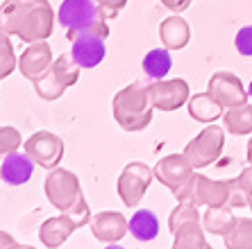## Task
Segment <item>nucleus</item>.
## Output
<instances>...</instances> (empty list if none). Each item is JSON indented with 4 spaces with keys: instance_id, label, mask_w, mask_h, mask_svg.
<instances>
[{
    "instance_id": "nucleus-2",
    "label": "nucleus",
    "mask_w": 252,
    "mask_h": 249,
    "mask_svg": "<svg viewBox=\"0 0 252 249\" xmlns=\"http://www.w3.org/2000/svg\"><path fill=\"white\" fill-rule=\"evenodd\" d=\"M150 77L136 80L114 95V120L127 132H141L153 120V100H150Z\"/></svg>"
},
{
    "instance_id": "nucleus-19",
    "label": "nucleus",
    "mask_w": 252,
    "mask_h": 249,
    "mask_svg": "<svg viewBox=\"0 0 252 249\" xmlns=\"http://www.w3.org/2000/svg\"><path fill=\"white\" fill-rule=\"evenodd\" d=\"M236 218L232 215V206H220V209H207L202 215V229L214 236H227L234 226Z\"/></svg>"
},
{
    "instance_id": "nucleus-23",
    "label": "nucleus",
    "mask_w": 252,
    "mask_h": 249,
    "mask_svg": "<svg viewBox=\"0 0 252 249\" xmlns=\"http://www.w3.org/2000/svg\"><path fill=\"white\" fill-rule=\"evenodd\" d=\"M189 224H202L200 211H198V206L191 202H180L168 218V229H170V233L175 236L180 229H184V226H189Z\"/></svg>"
},
{
    "instance_id": "nucleus-30",
    "label": "nucleus",
    "mask_w": 252,
    "mask_h": 249,
    "mask_svg": "<svg viewBox=\"0 0 252 249\" xmlns=\"http://www.w3.org/2000/svg\"><path fill=\"white\" fill-rule=\"evenodd\" d=\"M98 2V9H100V16L105 18V21H109V18H114L121 9H123L125 5H127V0H95Z\"/></svg>"
},
{
    "instance_id": "nucleus-34",
    "label": "nucleus",
    "mask_w": 252,
    "mask_h": 249,
    "mask_svg": "<svg viewBox=\"0 0 252 249\" xmlns=\"http://www.w3.org/2000/svg\"><path fill=\"white\" fill-rule=\"evenodd\" d=\"M14 243H16V240H14V238L9 236V233L0 231V249H9V247H12Z\"/></svg>"
},
{
    "instance_id": "nucleus-14",
    "label": "nucleus",
    "mask_w": 252,
    "mask_h": 249,
    "mask_svg": "<svg viewBox=\"0 0 252 249\" xmlns=\"http://www.w3.org/2000/svg\"><path fill=\"white\" fill-rule=\"evenodd\" d=\"M75 229H80V224L68 213H62V215H55V218H48L43 222L41 229H39V238H41V243L46 247L55 249L59 245H64Z\"/></svg>"
},
{
    "instance_id": "nucleus-20",
    "label": "nucleus",
    "mask_w": 252,
    "mask_h": 249,
    "mask_svg": "<svg viewBox=\"0 0 252 249\" xmlns=\"http://www.w3.org/2000/svg\"><path fill=\"white\" fill-rule=\"evenodd\" d=\"M173 68V59H170L168 48H155L143 57V73L153 82L164 80Z\"/></svg>"
},
{
    "instance_id": "nucleus-39",
    "label": "nucleus",
    "mask_w": 252,
    "mask_h": 249,
    "mask_svg": "<svg viewBox=\"0 0 252 249\" xmlns=\"http://www.w3.org/2000/svg\"><path fill=\"white\" fill-rule=\"evenodd\" d=\"M248 93H250V98H252V82H250V86H248Z\"/></svg>"
},
{
    "instance_id": "nucleus-26",
    "label": "nucleus",
    "mask_w": 252,
    "mask_h": 249,
    "mask_svg": "<svg viewBox=\"0 0 252 249\" xmlns=\"http://www.w3.org/2000/svg\"><path fill=\"white\" fill-rule=\"evenodd\" d=\"M91 36H95V39H107L109 36V25H107L105 18H98V21L84 25L80 29H66V39L70 43L77 39H91Z\"/></svg>"
},
{
    "instance_id": "nucleus-31",
    "label": "nucleus",
    "mask_w": 252,
    "mask_h": 249,
    "mask_svg": "<svg viewBox=\"0 0 252 249\" xmlns=\"http://www.w3.org/2000/svg\"><path fill=\"white\" fill-rule=\"evenodd\" d=\"M248 204V193L239 186L236 179H229V206L232 209H241Z\"/></svg>"
},
{
    "instance_id": "nucleus-5",
    "label": "nucleus",
    "mask_w": 252,
    "mask_h": 249,
    "mask_svg": "<svg viewBox=\"0 0 252 249\" xmlns=\"http://www.w3.org/2000/svg\"><path fill=\"white\" fill-rule=\"evenodd\" d=\"M225 145V129L218 125H209L195 136L193 140H189L184 147V157L191 161L193 168H207L211 163H216L223 154Z\"/></svg>"
},
{
    "instance_id": "nucleus-11",
    "label": "nucleus",
    "mask_w": 252,
    "mask_h": 249,
    "mask_svg": "<svg viewBox=\"0 0 252 249\" xmlns=\"http://www.w3.org/2000/svg\"><path fill=\"white\" fill-rule=\"evenodd\" d=\"M100 9L95 0H64L57 12V21L66 29H80L84 25L98 21Z\"/></svg>"
},
{
    "instance_id": "nucleus-38",
    "label": "nucleus",
    "mask_w": 252,
    "mask_h": 249,
    "mask_svg": "<svg viewBox=\"0 0 252 249\" xmlns=\"http://www.w3.org/2000/svg\"><path fill=\"white\" fill-rule=\"evenodd\" d=\"M248 204H250V209H252V193H250V197H248Z\"/></svg>"
},
{
    "instance_id": "nucleus-8",
    "label": "nucleus",
    "mask_w": 252,
    "mask_h": 249,
    "mask_svg": "<svg viewBox=\"0 0 252 249\" xmlns=\"http://www.w3.org/2000/svg\"><path fill=\"white\" fill-rule=\"evenodd\" d=\"M207 93H209L214 100H218L225 109H232V107H241L248 105V95L243 82L234 75V73H214L209 80V86H207Z\"/></svg>"
},
{
    "instance_id": "nucleus-36",
    "label": "nucleus",
    "mask_w": 252,
    "mask_h": 249,
    "mask_svg": "<svg viewBox=\"0 0 252 249\" xmlns=\"http://www.w3.org/2000/svg\"><path fill=\"white\" fill-rule=\"evenodd\" d=\"M9 249H34V247H30V245H21V243H14Z\"/></svg>"
},
{
    "instance_id": "nucleus-3",
    "label": "nucleus",
    "mask_w": 252,
    "mask_h": 249,
    "mask_svg": "<svg viewBox=\"0 0 252 249\" xmlns=\"http://www.w3.org/2000/svg\"><path fill=\"white\" fill-rule=\"evenodd\" d=\"M43 184H46L43 188H46L48 202L53 204L55 209H59L62 213H68L80 226L91 222L94 215H91L89 204L82 195L80 179H77L70 170L55 168L53 172L48 174V179L43 181Z\"/></svg>"
},
{
    "instance_id": "nucleus-21",
    "label": "nucleus",
    "mask_w": 252,
    "mask_h": 249,
    "mask_svg": "<svg viewBox=\"0 0 252 249\" xmlns=\"http://www.w3.org/2000/svg\"><path fill=\"white\" fill-rule=\"evenodd\" d=\"M129 233L136 238V240H153L159 233V222L157 215L148 209H141L132 215L129 220Z\"/></svg>"
},
{
    "instance_id": "nucleus-33",
    "label": "nucleus",
    "mask_w": 252,
    "mask_h": 249,
    "mask_svg": "<svg viewBox=\"0 0 252 249\" xmlns=\"http://www.w3.org/2000/svg\"><path fill=\"white\" fill-rule=\"evenodd\" d=\"M164 2V7H168L170 12H184V9H189V5L193 2V0H161Z\"/></svg>"
},
{
    "instance_id": "nucleus-10",
    "label": "nucleus",
    "mask_w": 252,
    "mask_h": 249,
    "mask_svg": "<svg viewBox=\"0 0 252 249\" xmlns=\"http://www.w3.org/2000/svg\"><path fill=\"white\" fill-rule=\"evenodd\" d=\"M150 100H153L155 109L175 111L189 102V84L180 77L150 82Z\"/></svg>"
},
{
    "instance_id": "nucleus-29",
    "label": "nucleus",
    "mask_w": 252,
    "mask_h": 249,
    "mask_svg": "<svg viewBox=\"0 0 252 249\" xmlns=\"http://www.w3.org/2000/svg\"><path fill=\"white\" fill-rule=\"evenodd\" d=\"M234 46L243 57H252V25H246V28H241L236 32Z\"/></svg>"
},
{
    "instance_id": "nucleus-22",
    "label": "nucleus",
    "mask_w": 252,
    "mask_h": 249,
    "mask_svg": "<svg viewBox=\"0 0 252 249\" xmlns=\"http://www.w3.org/2000/svg\"><path fill=\"white\" fill-rule=\"evenodd\" d=\"M223 120L225 129H229V134H234V136L252 134V105L232 107L229 111H225Z\"/></svg>"
},
{
    "instance_id": "nucleus-15",
    "label": "nucleus",
    "mask_w": 252,
    "mask_h": 249,
    "mask_svg": "<svg viewBox=\"0 0 252 249\" xmlns=\"http://www.w3.org/2000/svg\"><path fill=\"white\" fill-rule=\"evenodd\" d=\"M105 55V39H95V36L73 41V48H70V57L75 59L80 68H95L98 64H102Z\"/></svg>"
},
{
    "instance_id": "nucleus-27",
    "label": "nucleus",
    "mask_w": 252,
    "mask_h": 249,
    "mask_svg": "<svg viewBox=\"0 0 252 249\" xmlns=\"http://www.w3.org/2000/svg\"><path fill=\"white\" fill-rule=\"evenodd\" d=\"M14 68H16L14 46H12V41H9V34L0 32V80H5L7 75H12Z\"/></svg>"
},
{
    "instance_id": "nucleus-9",
    "label": "nucleus",
    "mask_w": 252,
    "mask_h": 249,
    "mask_svg": "<svg viewBox=\"0 0 252 249\" xmlns=\"http://www.w3.org/2000/svg\"><path fill=\"white\" fill-rule=\"evenodd\" d=\"M193 170L195 168L191 166V161L184 154H168V157H164L157 163V168L153 172L173 195H177L189 184V179L195 174Z\"/></svg>"
},
{
    "instance_id": "nucleus-40",
    "label": "nucleus",
    "mask_w": 252,
    "mask_h": 249,
    "mask_svg": "<svg viewBox=\"0 0 252 249\" xmlns=\"http://www.w3.org/2000/svg\"><path fill=\"white\" fill-rule=\"evenodd\" d=\"M0 177H2V174H0Z\"/></svg>"
},
{
    "instance_id": "nucleus-4",
    "label": "nucleus",
    "mask_w": 252,
    "mask_h": 249,
    "mask_svg": "<svg viewBox=\"0 0 252 249\" xmlns=\"http://www.w3.org/2000/svg\"><path fill=\"white\" fill-rule=\"evenodd\" d=\"M77 80H80V66H77V61L70 55H59L53 61V66L39 80H34V88L41 100H57Z\"/></svg>"
},
{
    "instance_id": "nucleus-16",
    "label": "nucleus",
    "mask_w": 252,
    "mask_h": 249,
    "mask_svg": "<svg viewBox=\"0 0 252 249\" xmlns=\"http://www.w3.org/2000/svg\"><path fill=\"white\" fill-rule=\"evenodd\" d=\"M32 172H34V161H32L28 154H21V152L7 154L5 161L0 163L2 179L12 186H21L28 179H32Z\"/></svg>"
},
{
    "instance_id": "nucleus-32",
    "label": "nucleus",
    "mask_w": 252,
    "mask_h": 249,
    "mask_svg": "<svg viewBox=\"0 0 252 249\" xmlns=\"http://www.w3.org/2000/svg\"><path fill=\"white\" fill-rule=\"evenodd\" d=\"M236 181H239V186L248 193V197H250V193H252V166H250V168L243 170V172H241L239 177H236Z\"/></svg>"
},
{
    "instance_id": "nucleus-35",
    "label": "nucleus",
    "mask_w": 252,
    "mask_h": 249,
    "mask_svg": "<svg viewBox=\"0 0 252 249\" xmlns=\"http://www.w3.org/2000/svg\"><path fill=\"white\" fill-rule=\"evenodd\" d=\"M246 157H248V163L252 166V138L248 140V150H246Z\"/></svg>"
},
{
    "instance_id": "nucleus-6",
    "label": "nucleus",
    "mask_w": 252,
    "mask_h": 249,
    "mask_svg": "<svg viewBox=\"0 0 252 249\" xmlns=\"http://www.w3.org/2000/svg\"><path fill=\"white\" fill-rule=\"evenodd\" d=\"M153 177H155V172L148 168L146 163L132 161L125 166V170L118 177V195H121L125 206L134 209L136 204L141 202V197L146 195Z\"/></svg>"
},
{
    "instance_id": "nucleus-37",
    "label": "nucleus",
    "mask_w": 252,
    "mask_h": 249,
    "mask_svg": "<svg viewBox=\"0 0 252 249\" xmlns=\"http://www.w3.org/2000/svg\"><path fill=\"white\" fill-rule=\"evenodd\" d=\"M105 249H123V247H118V245H109V247H105Z\"/></svg>"
},
{
    "instance_id": "nucleus-1",
    "label": "nucleus",
    "mask_w": 252,
    "mask_h": 249,
    "mask_svg": "<svg viewBox=\"0 0 252 249\" xmlns=\"http://www.w3.org/2000/svg\"><path fill=\"white\" fill-rule=\"evenodd\" d=\"M53 25L55 12L48 0H7L0 5V32L25 43L46 41Z\"/></svg>"
},
{
    "instance_id": "nucleus-18",
    "label": "nucleus",
    "mask_w": 252,
    "mask_h": 249,
    "mask_svg": "<svg viewBox=\"0 0 252 249\" xmlns=\"http://www.w3.org/2000/svg\"><path fill=\"white\" fill-rule=\"evenodd\" d=\"M225 107L218 102V100H214L209 95V93H195L193 98L189 100V113H191V118L198 122H214L218 120L220 116H225L223 113Z\"/></svg>"
},
{
    "instance_id": "nucleus-12",
    "label": "nucleus",
    "mask_w": 252,
    "mask_h": 249,
    "mask_svg": "<svg viewBox=\"0 0 252 249\" xmlns=\"http://www.w3.org/2000/svg\"><path fill=\"white\" fill-rule=\"evenodd\" d=\"M53 50L48 46V41H36V43H30L23 50V55L18 59V68H21L23 77L34 82L53 66Z\"/></svg>"
},
{
    "instance_id": "nucleus-13",
    "label": "nucleus",
    "mask_w": 252,
    "mask_h": 249,
    "mask_svg": "<svg viewBox=\"0 0 252 249\" xmlns=\"http://www.w3.org/2000/svg\"><path fill=\"white\" fill-rule=\"evenodd\" d=\"M89 226H91V233L98 238L100 243H109V245L121 240L129 231V222L121 213H116V211L95 213L91 218V222H89Z\"/></svg>"
},
{
    "instance_id": "nucleus-24",
    "label": "nucleus",
    "mask_w": 252,
    "mask_h": 249,
    "mask_svg": "<svg viewBox=\"0 0 252 249\" xmlns=\"http://www.w3.org/2000/svg\"><path fill=\"white\" fill-rule=\"evenodd\" d=\"M170 249H211L202 231V224H189L175 233V243Z\"/></svg>"
},
{
    "instance_id": "nucleus-25",
    "label": "nucleus",
    "mask_w": 252,
    "mask_h": 249,
    "mask_svg": "<svg viewBox=\"0 0 252 249\" xmlns=\"http://www.w3.org/2000/svg\"><path fill=\"white\" fill-rule=\"evenodd\" d=\"M225 247L227 249H252V220L236 218L232 231L225 236Z\"/></svg>"
},
{
    "instance_id": "nucleus-17",
    "label": "nucleus",
    "mask_w": 252,
    "mask_h": 249,
    "mask_svg": "<svg viewBox=\"0 0 252 249\" xmlns=\"http://www.w3.org/2000/svg\"><path fill=\"white\" fill-rule=\"evenodd\" d=\"M159 39L164 43L168 50H182L187 46L189 41H191V28L184 18L175 16H168L161 21L159 25Z\"/></svg>"
},
{
    "instance_id": "nucleus-7",
    "label": "nucleus",
    "mask_w": 252,
    "mask_h": 249,
    "mask_svg": "<svg viewBox=\"0 0 252 249\" xmlns=\"http://www.w3.org/2000/svg\"><path fill=\"white\" fill-rule=\"evenodd\" d=\"M25 154H28L36 166L46 170H55L64 157V140L57 134L36 132L25 140Z\"/></svg>"
},
{
    "instance_id": "nucleus-28",
    "label": "nucleus",
    "mask_w": 252,
    "mask_h": 249,
    "mask_svg": "<svg viewBox=\"0 0 252 249\" xmlns=\"http://www.w3.org/2000/svg\"><path fill=\"white\" fill-rule=\"evenodd\" d=\"M21 147V134L14 127H0V157H7Z\"/></svg>"
}]
</instances>
